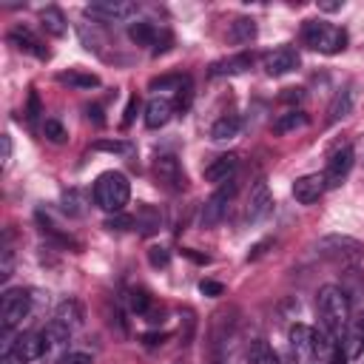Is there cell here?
<instances>
[{
    "label": "cell",
    "instance_id": "obj_1",
    "mask_svg": "<svg viewBox=\"0 0 364 364\" xmlns=\"http://www.w3.org/2000/svg\"><path fill=\"white\" fill-rule=\"evenodd\" d=\"M316 307H318V318H321V327L341 338L347 321H350V296L336 287V284H324L318 290V299H316Z\"/></svg>",
    "mask_w": 364,
    "mask_h": 364
},
{
    "label": "cell",
    "instance_id": "obj_2",
    "mask_svg": "<svg viewBox=\"0 0 364 364\" xmlns=\"http://www.w3.org/2000/svg\"><path fill=\"white\" fill-rule=\"evenodd\" d=\"M131 199V185L125 179V173L119 171H105L97 176L94 182V202L105 210V213H122V208Z\"/></svg>",
    "mask_w": 364,
    "mask_h": 364
},
{
    "label": "cell",
    "instance_id": "obj_3",
    "mask_svg": "<svg viewBox=\"0 0 364 364\" xmlns=\"http://www.w3.org/2000/svg\"><path fill=\"white\" fill-rule=\"evenodd\" d=\"M301 40H304V46H310L313 51H321V54H338L347 48V31L338 26H330L324 20H304Z\"/></svg>",
    "mask_w": 364,
    "mask_h": 364
},
{
    "label": "cell",
    "instance_id": "obj_4",
    "mask_svg": "<svg viewBox=\"0 0 364 364\" xmlns=\"http://www.w3.org/2000/svg\"><path fill=\"white\" fill-rule=\"evenodd\" d=\"M316 253L327 262H336V264H344V267H355L364 256V242L353 239V236H344V233H330V236H321L316 242Z\"/></svg>",
    "mask_w": 364,
    "mask_h": 364
},
{
    "label": "cell",
    "instance_id": "obj_5",
    "mask_svg": "<svg viewBox=\"0 0 364 364\" xmlns=\"http://www.w3.org/2000/svg\"><path fill=\"white\" fill-rule=\"evenodd\" d=\"M233 193H236V182H233V179L225 182V185H219V191H213V193L202 202V208H199V225H202V228L219 225L222 216L228 213V202L233 199Z\"/></svg>",
    "mask_w": 364,
    "mask_h": 364
},
{
    "label": "cell",
    "instance_id": "obj_6",
    "mask_svg": "<svg viewBox=\"0 0 364 364\" xmlns=\"http://www.w3.org/2000/svg\"><path fill=\"white\" fill-rule=\"evenodd\" d=\"M31 313V296L20 287V290H6L3 293V307H0V324L3 333L14 330L26 316Z\"/></svg>",
    "mask_w": 364,
    "mask_h": 364
},
{
    "label": "cell",
    "instance_id": "obj_7",
    "mask_svg": "<svg viewBox=\"0 0 364 364\" xmlns=\"http://www.w3.org/2000/svg\"><path fill=\"white\" fill-rule=\"evenodd\" d=\"M131 14H136V6L128 0H97L85 6V17H94L102 23H119V20H128Z\"/></svg>",
    "mask_w": 364,
    "mask_h": 364
},
{
    "label": "cell",
    "instance_id": "obj_8",
    "mask_svg": "<svg viewBox=\"0 0 364 364\" xmlns=\"http://www.w3.org/2000/svg\"><path fill=\"white\" fill-rule=\"evenodd\" d=\"M154 173H156V179H159L168 191H182V188L188 185L185 171H182V162H179L173 154H162V156H156V162H154Z\"/></svg>",
    "mask_w": 364,
    "mask_h": 364
},
{
    "label": "cell",
    "instance_id": "obj_9",
    "mask_svg": "<svg viewBox=\"0 0 364 364\" xmlns=\"http://www.w3.org/2000/svg\"><path fill=\"white\" fill-rule=\"evenodd\" d=\"M290 350L299 364H313L316 361V330L307 324H293L290 327Z\"/></svg>",
    "mask_w": 364,
    "mask_h": 364
},
{
    "label": "cell",
    "instance_id": "obj_10",
    "mask_svg": "<svg viewBox=\"0 0 364 364\" xmlns=\"http://www.w3.org/2000/svg\"><path fill=\"white\" fill-rule=\"evenodd\" d=\"M6 350H11V353L20 358V364H31V361H37L48 347H46L43 333H20Z\"/></svg>",
    "mask_w": 364,
    "mask_h": 364
},
{
    "label": "cell",
    "instance_id": "obj_11",
    "mask_svg": "<svg viewBox=\"0 0 364 364\" xmlns=\"http://www.w3.org/2000/svg\"><path fill=\"white\" fill-rule=\"evenodd\" d=\"M350 168H353V148L341 145L338 151H333V156H330V162L324 168V185L327 188H338L347 179Z\"/></svg>",
    "mask_w": 364,
    "mask_h": 364
},
{
    "label": "cell",
    "instance_id": "obj_12",
    "mask_svg": "<svg viewBox=\"0 0 364 364\" xmlns=\"http://www.w3.org/2000/svg\"><path fill=\"white\" fill-rule=\"evenodd\" d=\"M270 210H273L270 188H267L264 179H259V182H253V188H250V199H247V208H245V219H247V222H262Z\"/></svg>",
    "mask_w": 364,
    "mask_h": 364
},
{
    "label": "cell",
    "instance_id": "obj_13",
    "mask_svg": "<svg viewBox=\"0 0 364 364\" xmlns=\"http://www.w3.org/2000/svg\"><path fill=\"white\" fill-rule=\"evenodd\" d=\"M299 63H301L299 51H296L293 46H282V48H276V51H270V54L264 57V71H267L270 77H282V74L296 71Z\"/></svg>",
    "mask_w": 364,
    "mask_h": 364
},
{
    "label": "cell",
    "instance_id": "obj_14",
    "mask_svg": "<svg viewBox=\"0 0 364 364\" xmlns=\"http://www.w3.org/2000/svg\"><path fill=\"white\" fill-rule=\"evenodd\" d=\"M327 191L324 185V173H307V176H299L293 182V199L299 205H313L318 202V196Z\"/></svg>",
    "mask_w": 364,
    "mask_h": 364
},
{
    "label": "cell",
    "instance_id": "obj_15",
    "mask_svg": "<svg viewBox=\"0 0 364 364\" xmlns=\"http://www.w3.org/2000/svg\"><path fill=\"white\" fill-rule=\"evenodd\" d=\"M341 350H344V358H358L364 353V316L347 321L341 333Z\"/></svg>",
    "mask_w": 364,
    "mask_h": 364
},
{
    "label": "cell",
    "instance_id": "obj_16",
    "mask_svg": "<svg viewBox=\"0 0 364 364\" xmlns=\"http://www.w3.org/2000/svg\"><path fill=\"white\" fill-rule=\"evenodd\" d=\"M236 168H239V154H222V156H216V159L205 168V179L213 182V185H225V182L233 179Z\"/></svg>",
    "mask_w": 364,
    "mask_h": 364
},
{
    "label": "cell",
    "instance_id": "obj_17",
    "mask_svg": "<svg viewBox=\"0 0 364 364\" xmlns=\"http://www.w3.org/2000/svg\"><path fill=\"white\" fill-rule=\"evenodd\" d=\"M9 43H14L20 51H26V54H31V57H37V60H48V57H51L48 48H46L26 26H14V28L9 31Z\"/></svg>",
    "mask_w": 364,
    "mask_h": 364
},
{
    "label": "cell",
    "instance_id": "obj_18",
    "mask_svg": "<svg viewBox=\"0 0 364 364\" xmlns=\"http://www.w3.org/2000/svg\"><path fill=\"white\" fill-rule=\"evenodd\" d=\"M250 65H253V57L250 54H233V57H225V60L210 63L208 74L210 77H233V74H245Z\"/></svg>",
    "mask_w": 364,
    "mask_h": 364
},
{
    "label": "cell",
    "instance_id": "obj_19",
    "mask_svg": "<svg viewBox=\"0 0 364 364\" xmlns=\"http://www.w3.org/2000/svg\"><path fill=\"white\" fill-rule=\"evenodd\" d=\"M171 117H173V102L165 97H154L145 105V125L148 128H162V125H168Z\"/></svg>",
    "mask_w": 364,
    "mask_h": 364
},
{
    "label": "cell",
    "instance_id": "obj_20",
    "mask_svg": "<svg viewBox=\"0 0 364 364\" xmlns=\"http://www.w3.org/2000/svg\"><path fill=\"white\" fill-rule=\"evenodd\" d=\"M353 105H355V85L347 82V85L333 97V102H330V122H338V119L350 117V114H353Z\"/></svg>",
    "mask_w": 364,
    "mask_h": 364
},
{
    "label": "cell",
    "instance_id": "obj_21",
    "mask_svg": "<svg viewBox=\"0 0 364 364\" xmlns=\"http://www.w3.org/2000/svg\"><path fill=\"white\" fill-rule=\"evenodd\" d=\"M159 225H162V213H159V208H154V205H139V208H136V213H134V228H139L142 236L156 233Z\"/></svg>",
    "mask_w": 364,
    "mask_h": 364
},
{
    "label": "cell",
    "instance_id": "obj_22",
    "mask_svg": "<svg viewBox=\"0 0 364 364\" xmlns=\"http://www.w3.org/2000/svg\"><path fill=\"white\" fill-rule=\"evenodd\" d=\"M239 131H242V119L233 117V114H228V117H219L210 125V139L213 142H230V139L239 136Z\"/></svg>",
    "mask_w": 364,
    "mask_h": 364
},
{
    "label": "cell",
    "instance_id": "obj_23",
    "mask_svg": "<svg viewBox=\"0 0 364 364\" xmlns=\"http://www.w3.org/2000/svg\"><path fill=\"white\" fill-rule=\"evenodd\" d=\"M40 26H43L51 37H65V31H68L65 14H63L57 6H46V9L40 11Z\"/></svg>",
    "mask_w": 364,
    "mask_h": 364
},
{
    "label": "cell",
    "instance_id": "obj_24",
    "mask_svg": "<svg viewBox=\"0 0 364 364\" xmlns=\"http://www.w3.org/2000/svg\"><path fill=\"white\" fill-rule=\"evenodd\" d=\"M256 37V20L253 17H236L228 28V40L236 43V46H245Z\"/></svg>",
    "mask_w": 364,
    "mask_h": 364
},
{
    "label": "cell",
    "instance_id": "obj_25",
    "mask_svg": "<svg viewBox=\"0 0 364 364\" xmlns=\"http://www.w3.org/2000/svg\"><path fill=\"white\" fill-rule=\"evenodd\" d=\"M57 80L68 88H97L100 85V77L91 71H82V68H68V71L57 74Z\"/></svg>",
    "mask_w": 364,
    "mask_h": 364
},
{
    "label": "cell",
    "instance_id": "obj_26",
    "mask_svg": "<svg viewBox=\"0 0 364 364\" xmlns=\"http://www.w3.org/2000/svg\"><path fill=\"white\" fill-rule=\"evenodd\" d=\"M128 37H131L136 46H154L156 37H159V28H156L154 23H148V20H136V23L128 26Z\"/></svg>",
    "mask_w": 364,
    "mask_h": 364
},
{
    "label": "cell",
    "instance_id": "obj_27",
    "mask_svg": "<svg viewBox=\"0 0 364 364\" xmlns=\"http://www.w3.org/2000/svg\"><path fill=\"white\" fill-rule=\"evenodd\" d=\"M43 338H46V347H60V344H65L71 338V327L65 321L54 318V321H48L43 327Z\"/></svg>",
    "mask_w": 364,
    "mask_h": 364
},
{
    "label": "cell",
    "instance_id": "obj_28",
    "mask_svg": "<svg viewBox=\"0 0 364 364\" xmlns=\"http://www.w3.org/2000/svg\"><path fill=\"white\" fill-rule=\"evenodd\" d=\"M304 125H307V114L304 111H287L273 122V134H290V131H299Z\"/></svg>",
    "mask_w": 364,
    "mask_h": 364
},
{
    "label": "cell",
    "instance_id": "obj_29",
    "mask_svg": "<svg viewBox=\"0 0 364 364\" xmlns=\"http://www.w3.org/2000/svg\"><path fill=\"white\" fill-rule=\"evenodd\" d=\"M247 361L250 364H279V355L273 353V347L264 338H256L247 350Z\"/></svg>",
    "mask_w": 364,
    "mask_h": 364
},
{
    "label": "cell",
    "instance_id": "obj_30",
    "mask_svg": "<svg viewBox=\"0 0 364 364\" xmlns=\"http://www.w3.org/2000/svg\"><path fill=\"white\" fill-rule=\"evenodd\" d=\"M128 301H131V310H134L136 316H151V307H154V296H151L148 290H142V287H134V290L128 293Z\"/></svg>",
    "mask_w": 364,
    "mask_h": 364
},
{
    "label": "cell",
    "instance_id": "obj_31",
    "mask_svg": "<svg viewBox=\"0 0 364 364\" xmlns=\"http://www.w3.org/2000/svg\"><path fill=\"white\" fill-rule=\"evenodd\" d=\"M341 290L350 296V299H358L364 293V282H361V273L358 267H347L344 276H341Z\"/></svg>",
    "mask_w": 364,
    "mask_h": 364
},
{
    "label": "cell",
    "instance_id": "obj_32",
    "mask_svg": "<svg viewBox=\"0 0 364 364\" xmlns=\"http://www.w3.org/2000/svg\"><path fill=\"white\" fill-rule=\"evenodd\" d=\"M43 136H46L48 142H54V145H63V142L68 139V131H65V125H63L60 119H46V122H43Z\"/></svg>",
    "mask_w": 364,
    "mask_h": 364
},
{
    "label": "cell",
    "instance_id": "obj_33",
    "mask_svg": "<svg viewBox=\"0 0 364 364\" xmlns=\"http://www.w3.org/2000/svg\"><path fill=\"white\" fill-rule=\"evenodd\" d=\"M57 318L71 327V324H80V321H82V310H80V304H77L74 299H68V301H63V304L57 307Z\"/></svg>",
    "mask_w": 364,
    "mask_h": 364
},
{
    "label": "cell",
    "instance_id": "obj_34",
    "mask_svg": "<svg viewBox=\"0 0 364 364\" xmlns=\"http://www.w3.org/2000/svg\"><path fill=\"white\" fill-rule=\"evenodd\" d=\"M191 100H193V85H191V77H182V82L176 85V100H173V108H176V111H188V108H191Z\"/></svg>",
    "mask_w": 364,
    "mask_h": 364
},
{
    "label": "cell",
    "instance_id": "obj_35",
    "mask_svg": "<svg viewBox=\"0 0 364 364\" xmlns=\"http://www.w3.org/2000/svg\"><path fill=\"white\" fill-rule=\"evenodd\" d=\"M91 148L108 151V154H131V142H125V139H97Z\"/></svg>",
    "mask_w": 364,
    "mask_h": 364
},
{
    "label": "cell",
    "instance_id": "obj_36",
    "mask_svg": "<svg viewBox=\"0 0 364 364\" xmlns=\"http://www.w3.org/2000/svg\"><path fill=\"white\" fill-rule=\"evenodd\" d=\"M11 270H14V250H11V245H9V233H6V242H3V259H0V279L6 282V279L11 276Z\"/></svg>",
    "mask_w": 364,
    "mask_h": 364
},
{
    "label": "cell",
    "instance_id": "obj_37",
    "mask_svg": "<svg viewBox=\"0 0 364 364\" xmlns=\"http://www.w3.org/2000/svg\"><path fill=\"white\" fill-rule=\"evenodd\" d=\"M63 210L71 213V216H82V196L77 191L63 193Z\"/></svg>",
    "mask_w": 364,
    "mask_h": 364
},
{
    "label": "cell",
    "instance_id": "obj_38",
    "mask_svg": "<svg viewBox=\"0 0 364 364\" xmlns=\"http://www.w3.org/2000/svg\"><path fill=\"white\" fill-rule=\"evenodd\" d=\"M105 228L108 230H131L134 228V216L131 213H114L105 219Z\"/></svg>",
    "mask_w": 364,
    "mask_h": 364
},
{
    "label": "cell",
    "instance_id": "obj_39",
    "mask_svg": "<svg viewBox=\"0 0 364 364\" xmlns=\"http://www.w3.org/2000/svg\"><path fill=\"white\" fill-rule=\"evenodd\" d=\"M148 262H151V267H168V262H171V253H168V247H162V245H154V247L148 250Z\"/></svg>",
    "mask_w": 364,
    "mask_h": 364
},
{
    "label": "cell",
    "instance_id": "obj_40",
    "mask_svg": "<svg viewBox=\"0 0 364 364\" xmlns=\"http://www.w3.org/2000/svg\"><path fill=\"white\" fill-rule=\"evenodd\" d=\"M80 40H82V46H85L88 51H100V34H97V31H88L85 23L80 26Z\"/></svg>",
    "mask_w": 364,
    "mask_h": 364
},
{
    "label": "cell",
    "instance_id": "obj_41",
    "mask_svg": "<svg viewBox=\"0 0 364 364\" xmlns=\"http://www.w3.org/2000/svg\"><path fill=\"white\" fill-rule=\"evenodd\" d=\"M199 293H205V296H213V299H216V296H222V293H225V284H222V282H213V279H202V282H199Z\"/></svg>",
    "mask_w": 364,
    "mask_h": 364
},
{
    "label": "cell",
    "instance_id": "obj_42",
    "mask_svg": "<svg viewBox=\"0 0 364 364\" xmlns=\"http://www.w3.org/2000/svg\"><path fill=\"white\" fill-rule=\"evenodd\" d=\"M57 364H94V358L88 353H65Z\"/></svg>",
    "mask_w": 364,
    "mask_h": 364
},
{
    "label": "cell",
    "instance_id": "obj_43",
    "mask_svg": "<svg viewBox=\"0 0 364 364\" xmlns=\"http://www.w3.org/2000/svg\"><path fill=\"white\" fill-rule=\"evenodd\" d=\"M26 117H28L31 122L40 117V97H37V91H31V94H28V111H26Z\"/></svg>",
    "mask_w": 364,
    "mask_h": 364
},
{
    "label": "cell",
    "instance_id": "obj_44",
    "mask_svg": "<svg viewBox=\"0 0 364 364\" xmlns=\"http://www.w3.org/2000/svg\"><path fill=\"white\" fill-rule=\"evenodd\" d=\"M136 108H139V100H136V97H131V100H128V105H125V117H122V128H128V125L134 122V114H136Z\"/></svg>",
    "mask_w": 364,
    "mask_h": 364
},
{
    "label": "cell",
    "instance_id": "obj_45",
    "mask_svg": "<svg viewBox=\"0 0 364 364\" xmlns=\"http://www.w3.org/2000/svg\"><path fill=\"white\" fill-rule=\"evenodd\" d=\"M301 100H304L301 88H284V94H282V102H301Z\"/></svg>",
    "mask_w": 364,
    "mask_h": 364
},
{
    "label": "cell",
    "instance_id": "obj_46",
    "mask_svg": "<svg viewBox=\"0 0 364 364\" xmlns=\"http://www.w3.org/2000/svg\"><path fill=\"white\" fill-rule=\"evenodd\" d=\"M341 0H318V9L321 11H341Z\"/></svg>",
    "mask_w": 364,
    "mask_h": 364
},
{
    "label": "cell",
    "instance_id": "obj_47",
    "mask_svg": "<svg viewBox=\"0 0 364 364\" xmlns=\"http://www.w3.org/2000/svg\"><path fill=\"white\" fill-rule=\"evenodd\" d=\"M142 341H145L148 347H154V344H162V341H165V333H145V336H142Z\"/></svg>",
    "mask_w": 364,
    "mask_h": 364
},
{
    "label": "cell",
    "instance_id": "obj_48",
    "mask_svg": "<svg viewBox=\"0 0 364 364\" xmlns=\"http://www.w3.org/2000/svg\"><path fill=\"white\" fill-rule=\"evenodd\" d=\"M9 159H11V136L3 134V162H9Z\"/></svg>",
    "mask_w": 364,
    "mask_h": 364
},
{
    "label": "cell",
    "instance_id": "obj_49",
    "mask_svg": "<svg viewBox=\"0 0 364 364\" xmlns=\"http://www.w3.org/2000/svg\"><path fill=\"white\" fill-rule=\"evenodd\" d=\"M0 364H20V358H17L11 350H6V353H3V358H0Z\"/></svg>",
    "mask_w": 364,
    "mask_h": 364
},
{
    "label": "cell",
    "instance_id": "obj_50",
    "mask_svg": "<svg viewBox=\"0 0 364 364\" xmlns=\"http://www.w3.org/2000/svg\"><path fill=\"white\" fill-rule=\"evenodd\" d=\"M188 259H193V262H199V264H205L208 262V256H199V253H193V250H182Z\"/></svg>",
    "mask_w": 364,
    "mask_h": 364
},
{
    "label": "cell",
    "instance_id": "obj_51",
    "mask_svg": "<svg viewBox=\"0 0 364 364\" xmlns=\"http://www.w3.org/2000/svg\"><path fill=\"white\" fill-rule=\"evenodd\" d=\"M333 364H344V355H341V347L333 353Z\"/></svg>",
    "mask_w": 364,
    "mask_h": 364
}]
</instances>
